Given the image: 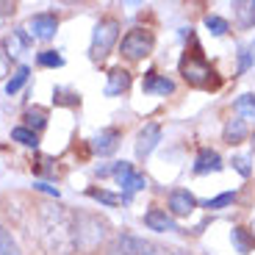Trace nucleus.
Masks as SVG:
<instances>
[{
	"instance_id": "obj_14",
	"label": "nucleus",
	"mask_w": 255,
	"mask_h": 255,
	"mask_svg": "<svg viewBox=\"0 0 255 255\" xmlns=\"http://www.w3.org/2000/svg\"><path fill=\"white\" fill-rule=\"evenodd\" d=\"M128 86H130V72L122 70V67H114V70L109 72V83H106V97H117V95H122V92H128Z\"/></svg>"
},
{
	"instance_id": "obj_16",
	"label": "nucleus",
	"mask_w": 255,
	"mask_h": 255,
	"mask_svg": "<svg viewBox=\"0 0 255 255\" xmlns=\"http://www.w3.org/2000/svg\"><path fill=\"white\" fill-rule=\"evenodd\" d=\"M230 242H233L236 253H242V255H247L250 250L255 247V236H253V230H247V228H233V233H230Z\"/></svg>"
},
{
	"instance_id": "obj_28",
	"label": "nucleus",
	"mask_w": 255,
	"mask_h": 255,
	"mask_svg": "<svg viewBox=\"0 0 255 255\" xmlns=\"http://www.w3.org/2000/svg\"><path fill=\"white\" fill-rule=\"evenodd\" d=\"M255 64V45H247L239 50V72H247Z\"/></svg>"
},
{
	"instance_id": "obj_19",
	"label": "nucleus",
	"mask_w": 255,
	"mask_h": 255,
	"mask_svg": "<svg viewBox=\"0 0 255 255\" xmlns=\"http://www.w3.org/2000/svg\"><path fill=\"white\" fill-rule=\"evenodd\" d=\"M233 109H236V114L242 117L244 122H247V120H255V95H253V92L242 95L236 103H233Z\"/></svg>"
},
{
	"instance_id": "obj_27",
	"label": "nucleus",
	"mask_w": 255,
	"mask_h": 255,
	"mask_svg": "<svg viewBox=\"0 0 255 255\" xmlns=\"http://www.w3.org/2000/svg\"><path fill=\"white\" fill-rule=\"evenodd\" d=\"M236 200V191H225V194H217V197H211V200H205V208L208 211H219V208H228L230 203Z\"/></svg>"
},
{
	"instance_id": "obj_17",
	"label": "nucleus",
	"mask_w": 255,
	"mask_h": 255,
	"mask_svg": "<svg viewBox=\"0 0 255 255\" xmlns=\"http://www.w3.org/2000/svg\"><path fill=\"white\" fill-rule=\"evenodd\" d=\"M233 11H236V19L242 28L255 25V0H239V3H233Z\"/></svg>"
},
{
	"instance_id": "obj_12",
	"label": "nucleus",
	"mask_w": 255,
	"mask_h": 255,
	"mask_svg": "<svg viewBox=\"0 0 255 255\" xmlns=\"http://www.w3.org/2000/svg\"><path fill=\"white\" fill-rule=\"evenodd\" d=\"M117 144H120V130L117 128H106V130H100V133L95 136V153L97 155H111L117 150Z\"/></svg>"
},
{
	"instance_id": "obj_3",
	"label": "nucleus",
	"mask_w": 255,
	"mask_h": 255,
	"mask_svg": "<svg viewBox=\"0 0 255 255\" xmlns=\"http://www.w3.org/2000/svg\"><path fill=\"white\" fill-rule=\"evenodd\" d=\"M72 222H75V247L81 253H92L95 247H100V242L106 239V230H109L106 219L78 211V214H72Z\"/></svg>"
},
{
	"instance_id": "obj_4",
	"label": "nucleus",
	"mask_w": 255,
	"mask_h": 255,
	"mask_svg": "<svg viewBox=\"0 0 255 255\" xmlns=\"http://www.w3.org/2000/svg\"><path fill=\"white\" fill-rule=\"evenodd\" d=\"M117 36H120V22L114 17H106L95 25V33H92V47H89V56L92 61H103V58L111 53Z\"/></svg>"
},
{
	"instance_id": "obj_35",
	"label": "nucleus",
	"mask_w": 255,
	"mask_h": 255,
	"mask_svg": "<svg viewBox=\"0 0 255 255\" xmlns=\"http://www.w3.org/2000/svg\"><path fill=\"white\" fill-rule=\"evenodd\" d=\"M172 255H191V253H172Z\"/></svg>"
},
{
	"instance_id": "obj_36",
	"label": "nucleus",
	"mask_w": 255,
	"mask_h": 255,
	"mask_svg": "<svg viewBox=\"0 0 255 255\" xmlns=\"http://www.w3.org/2000/svg\"><path fill=\"white\" fill-rule=\"evenodd\" d=\"M253 230H255V225H253ZM253 236H255V233H253Z\"/></svg>"
},
{
	"instance_id": "obj_13",
	"label": "nucleus",
	"mask_w": 255,
	"mask_h": 255,
	"mask_svg": "<svg viewBox=\"0 0 255 255\" xmlns=\"http://www.w3.org/2000/svg\"><path fill=\"white\" fill-rule=\"evenodd\" d=\"M120 247L125 250L128 255H166V250L153 247V244L141 242V239H136V236H122Z\"/></svg>"
},
{
	"instance_id": "obj_30",
	"label": "nucleus",
	"mask_w": 255,
	"mask_h": 255,
	"mask_svg": "<svg viewBox=\"0 0 255 255\" xmlns=\"http://www.w3.org/2000/svg\"><path fill=\"white\" fill-rule=\"evenodd\" d=\"M56 100L72 106V103H78V95H72V92H64V89H56Z\"/></svg>"
},
{
	"instance_id": "obj_24",
	"label": "nucleus",
	"mask_w": 255,
	"mask_h": 255,
	"mask_svg": "<svg viewBox=\"0 0 255 255\" xmlns=\"http://www.w3.org/2000/svg\"><path fill=\"white\" fill-rule=\"evenodd\" d=\"M0 255H22L17 247V242H14V236L6 228H0Z\"/></svg>"
},
{
	"instance_id": "obj_20",
	"label": "nucleus",
	"mask_w": 255,
	"mask_h": 255,
	"mask_svg": "<svg viewBox=\"0 0 255 255\" xmlns=\"http://www.w3.org/2000/svg\"><path fill=\"white\" fill-rule=\"evenodd\" d=\"M47 125V111L45 109H39V106H33V109H28L25 111V128L28 130H42V128Z\"/></svg>"
},
{
	"instance_id": "obj_18",
	"label": "nucleus",
	"mask_w": 255,
	"mask_h": 255,
	"mask_svg": "<svg viewBox=\"0 0 255 255\" xmlns=\"http://www.w3.org/2000/svg\"><path fill=\"white\" fill-rule=\"evenodd\" d=\"M247 139V122L242 120V117H236V120H228V125H225V141L228 144H239V141Z\"/></svg>"
},
{
	"instance_id": "obj_15",
	"label": "nucleus",
	"mask_w": 255,
	"mask_h": 255,
	"mask_svg": "<svg viewBox=\"0 0 255 255\" xmlns=\"http://www.w3.org/2000/svg\"><path fill=\"white\" fill-rule=\"evenodd\" d=\"M141 86H144V92H150V95H164V97L175 92V83L166 75H158V72H147Z\"/></svg>"
},
{
	"instance_id": "obj_25",
	"label": "nucleus",
	"mask_w": 255,
	"mask_h": 255,
	"mask_svg": "<svg viewBox=\"0 0 255 255\" xmlns=\"http://www.w3.org/2000/svg\"><path fill=\"white\" fill-rule=\"evenodd\" d=\"M205 28H208V31L214 33V36H225V33L230 31L228 19L217 17V14H208V17H205Z\"/></svg>"
},
{
	"instance_id": "obj_33",
	"label": "nucleus",
	"mask_w": 255,
	"mask_h": 255,
	"mask_svg": "<svg viewBox=\"0 0 255 255\" xmlns=\"http://www.w3.org/2000/svg\"><path fill=\"white\" fill-rule=\"evenodd\" d=\"M109 255H128V253L120 247V244H117V247H111V250H109Z\"/></svg>"
},
{
	"instance_id": "obj_7",
	"label": "nucleus",
	"mask_w": 255,
	"mask_h": 255,
	"mask_svg": "<svg viewBox=\"0 0 255 255\" xmlns=\"http://www.w3.org/2000/svg\"><path fill=\"white\" fill-rule=\"evenodd\" d=\"M28 28H31V36L33 39H42V42H47V39L56 36L58 31V17L50 11L45 14H33L31 19H28Z\"/></svg>"
},
{
	"instance_id": "obj_2",
	"label": "nucleus",
	"mask_w": 255,
	"mask_h": 255,
	"mask_svg": "<svg viewBox=\"0 0 255 255\" xmlns=\"http://www.w3.org/2000/svg\"><path fill=\"white\" fill-rule=\"evenodd\" d=\"M180 75L189 86L194 89H217L219 78L214 72V67L208 64V58L203 56L197 42H191V47H186L183 58H180Z\"/></svg>"
},
{
	"instance_id": "obj_9",
	"label": "nucleus",
	"mask_w": 255,
	"mask_h": 255,
	"mask_svg": "<svg viewBox=\"0 0 255 255\" xmlns=\"http://www.w3.org/2000/svg\"><path fill=\"white\" fill-rule=\"evenodd\" d=\"M197 208V197L191 194L189 189H175L172 194H169V214L172 217H189L191 211Z\"/></svg>"
},
{
	"instance_id": "obj_21",
	"label": "nucleus",
	"mask_w": 255,
	"mask_h": 255,
	"mask_svg": "<svg viewBox=\"0 0 255 255\" xmlns=\"http://www.w3.org/2000/svg\"><path fill=\"white\" fill-rule=\"evenodd\" d=\"M86 194L103 205H120L122 203V194H114V191H106V189H89Z\"/></svg>"
},
{
	"instance_id": "obj_32",
	"label": "nucleus",
	"mask_w": 255,
	"mask_h": 255,
	"mask_svg": "<svg viewBox=\"0 0 255 255\" xmlns=\"http://www.w3.org/2000/svg\"><path fill=\"white\" fill-rule=\"evenodd\" d=\"M0 14H14V3H0Z\"/></svg>"
},
{
	"instance_id": "obj_6",
	"label": "nucleus",
	"mask_w": 255,
	"mask_h": 255,
	"mask_svg": "<svg viewBox=\"0 0 255 255\" xmlns=\"http://www.w3.org/2000/svg\"><path fill=\"white\" fill-rule=\"evenodd\" d=\"M114 178H117V183L122 186V203H128L133 191H141L147 186V178L136 172L128 161H117L114 164Z\"/></svg>"
},
{
	"instance_id": "obj_23",
	"label": "nucleus",
	"mask_w": 255,
	"mask_h": 255,
	"mask_svg": "<svg viewBox=\"0 0 255 255\" xmlns=\"http://www.w3.org/2000/svg\"><path fill=\"white\" fill-rule=\"evenodd\" d=\"M11 139H14V141H19V144H25V147H36V144H39L36 133H33V130H28L25 125L14 128V130H11Z\"/></svg>"
},
{
	"instance_id": "obj_31",
	"label": "nucleus",
	"mask_w": 255,
	"mask_h": 255,
	"mask_svg": "<svg viewBox=\"0 0 255 255\" xmlns=\"http://www.w3.org/2000/svg\"><path fill=\"white\" fill-rule=\"evenodd\" d=\"M33 186H36L39 191H45V194H53V197H58V189H56V186H47V183H33Z\"/></svg>"
},
{
	"instance_id": "obj_8",
	"label": "nucleus",
	"mask_w": 255,
	"mask_h": 255,
	"mask_svg": "<svg viewBox=\"0 0 255 255\" xmlns=\"http://www.w3.org/2000/svg\"><path fill=\"white\" fill-rule=\"evenodd\" d=\"M158 141H161V128L155 125V122H147L139 130V136H136V155H139V158H147V155L155 150Z\"/></svg>"
},
{
	"instance_id": "obj_1",
	"label": "nucleus",
	"mask_w": 255,
	"mask_h": 255,
	"mask_svg": "<svg viewBox=\"0 0 255 255\" xmlns=\"http://www.w3.org/2000/svg\"><path fill=\"white\" fill-rule=\"evenodd\" d=\"M39 242L47 255H72L75 253V222L72 214L61 205L39 208Z\"/></svg>"
},
{
	"instance_id": "obj_29",
	"label": "nucleus",
	"mask_w": 255,
	"mask_h": 255,
	"mask_svg": "<svg viewBox=\"0 0 255 255\" xmlns=\"http://www.w3.org/2000/svg\"><path fill=\"white\" fill-rule=\"evenodd\" d=\"M230 164H233V169H236L242 178H250V175H253V166H250L247 155H233V161H230Z\"/></svg>"
},
{
	"instance_id": "obj_10",
	"label": "nucleus",
	"mask_w": 255,
	"mask_h": 255,
	"mask_svg": "<svg viewBox=\"0 0 255 255\" xmlns=\"http://www.w3.org/2000/svg\"><path fill=\"white\" fill-rule=\"evenodd\" d=\"M144 225L150 230H155V233H178V230H180L172 214H169V211H158V208L147 211V214H144Z\"/></svg>"
},
{
	"instance_id": "obj_26",
	"label": "nucleus",
	"mask_w": 255,
	"mask_h": 255,
	"mask_svg": "<svg viewBox=\"0 0 255 255\" xmlns=\"http://www.w3.org/2000/svg\"><path fill=\"white\" fill-rule=\"evenodd\" d=\"M36 64H39V67H50V70H56V67H61V64H64V58H61V53H58V50H42L36 56Z\"/></svg>"
},
{
	"instance_id": "obj_5",
	"label": "nucleus",
	"mask_w": 255,
	"mask_h": 255,
	"mask_svg": "<svg viewBox=\"0 0 255 255\" xmlns=\"http://www.w3.org/2000/svg\"><path fill=\"white\" fill-rule=\"evenodd\" d=\"M155 47V36L147 28H130V31L122 36V45H120V53L130 61H139V58L150 56Z\"/></svg>"
},
{
	"instance_id": "obj_22",
	"label": "nucleus",
	"mask_w": 255,
	"mask_h": 255,
	"mask_svg": "<svg viewBox=\"0 0 255 255\" xmlns=\"http://www.w3.org/2000/svg\"><path fill=\"white\" fill-rule=\"evenodd\" d=\"M28 75H31V70H28V67H19V70L14 72V78L6 83V95H17V92L22 89V86H25Z\"/></svg>"
},
{
	"instance_id": "obj_11",
	"label": "nucleus",
	"mask_w": 255,
	"mask_h": 255,
	"mask_svg": "<svg viewBox=\"0 0 255 255\" xmlns=\"http://www.w3.org/2000/svg\"><path fill=\"white\" fill-rule=\"evenodd\" d=\"M222 169V155L211 147H203L197 153V161H194V172L197 175H208V172H219Z\"/></svg>"
},
{
	"instance_id": "obj_34",
	"label": "nucleus",
	"mask_w": 255,
	"mask_h": 255,
	"mask_svg": "<svg viewBox=\"0 0 255 255\" xmlns=\"http://www.w3.org/2000/svg\"><path fill=\"white\" fill-rule=\"evenodd\" d=\"M253 150H255V130H253Z\"/></svg>"
}]
</instances>
